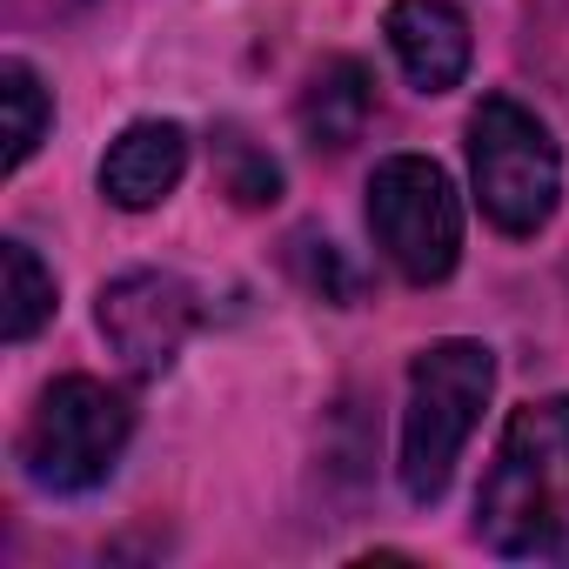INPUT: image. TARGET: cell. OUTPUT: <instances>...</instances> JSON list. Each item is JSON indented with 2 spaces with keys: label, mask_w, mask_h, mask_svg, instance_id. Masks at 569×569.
<instances>
[{
  "label": "cell",
  "mask_w": 569,
  "mask_h": 569,
  "mask_svg": "<svg viewBox=\"0 0 569 569\" xmlns=\"http://www.w3.org/2000/svg\"><path fill=\"white\" fill-rule=\"evenodd\" d=\"M369 234L382 248V261L416 281V289H436V281L456 274L462 261V201L456 181L442 174V161L429 154H389L369 174Z\"/></svg>",
  "instance_id": "5b68a950"
},
{
  "label": "cell",
  "mask_w": 569,
  "mask_h": 569,
  "mask_svg": "<svg viewBox=\"0 0 569 569\" xmlns=\"http://www.w3.org/2000/svg\"><path fill=\"white\" fill-rule=\"evenodd\" d=\"M0 101H8V154H0V168H28V154L41 148V134H48V121H54V101H48V88H41V74L21 61V54H8L0 61Z\"/></svg>",
  "instance_id": "30bf717a"
},
{
  "label": "cell",
  "mask_w": 569,
  "mask_h": 569,
  "mask_svg": "<svg viewBox=\"0 0 569 569\" xmlns=\"http://www.w3.org/2000/svg\"><path fill=\"white\" fill-rule=\"evenodd\" d=\"M289 261H296V274L309 281V289L322 296V302H356L362 296V281H356V268L336 254V241H316V234H296V248H289Z\"/></svg>",
  "instance_id": "4fadbf2b"
},
{
  "label": "cell",
  "mask_w": 569,
  "mask_h": 569,
  "mask_svg": "<svg viewBox=\"0 0 569 569\" xmlns=\"http://www.w3.org/2000/svg\"><path fill=\"white\" fill-rule=\"evenodd\" d=\"M94 322H101L108 349L121 356V369L141 376V382H154L188 349L201 309H194V289H188L181 274H168V268H128V274H114L108 289H101Z\"/></svg>",
  "instance_id": "8992f818"
},
{
  "label": "cell",
  "mask_w": 569,
  "mask_h": 569,
  "mask_svg": "<svg viewBox=\"0 0 569 569\" xmlns=\"http://www.w3.org/2000/svg\"><path fill=\"white\" fill-rule=\"evenodd\" d=\"M369 114H376V81H369V68L349 61V54H329V61L309 74L302 101H296V121H302L309 148H329V154L356 148V141L369 134Z\"/></svg>",
  "instance_id": "9c48e42d"
},
{
  "label": "cell",
  "mask_w": 569,
  "mask_h": 569,
  "mask_svg": "<svg viewBox=\"0 0 569 569\" xmlns=\"http://www.w3.org/2000/svg\"><path fill=\"white\" fill-rule=\"evenodd\" d=\"M489 389H496V349L489 342H469V336H442L429 342L416 362H409V402H402V456H396V476H402V496L409 502H442L482 409H489Z\"/></svg>",
  "instance_id": "7a4b0ae2"
},
{
  "label": "cell",
  "mask_w": 569,
  "mask_h": 569,
  "mask_svg": "<svg viewBox=\"0 0 569 569\" xmlns=\"http://www.w3.org/2000/svg\"><path fill=\"white\" fill-rule=\"evenodd\" d=\"M382 34H389V54L402 61V74L422 94L462 88V74L476 61V34H469V14L456 0H389Z\"/></svg>",
  "instance_id": "52a82bcc"
},
{
  "label": "cell",
  "mask_w": 569,
  "mask_h": 569,
  "mask_svg": "<svg viewBox=\"0 0 569 569\" xmlns=\"http://www.w3.org/2000/svg\"><path fill=\"white\" fill-rule=\"evenodd\" d=\"M188 174V128L181 121H128L101 154V194L128 214L161 208Z\"/></svg>",
  "instance_id": "ba28073f"
},
{
  "label": "cell",
  "mask_w": 569,
  "mask_h": 569,
  "mask_svg": "<svg viewBox=\"0 0 569 569\" xmlns=\"http://www.w3.org/2000/svg\"><path fill=\"white\" fill-rule=\"evenodd\" d=\"M214 174H221V194H228L234 208H274V201H281V168H274V154H261L241 128H221V141H214Z\"/></svg>",
  "instance_id": "7c38bea8"
},
{
  "label": "cell",
  "mask_w": 569,
  "mask_h": 569,
  "mask_svg": "<svg viewBox=\"0 0 569 569\" xmlns=\"http://www.w3.org/2000/svg\"><path fill=\"white\" fill-rule=\"evenodd\" d=\"M476 536L516 562H569V396L522 402L502 422L476 489Z\"/></svg>",
  "instance_id": "6da1fadb"
},
{
  "label": "cell",
  "mask_w": 569,
  "mask_h": 569,
  "mask_svg": "<svg viewBox=\"0 0 569 569\" xmlns=\"http://www.w3.org/2000/svg\"><path fill=\"white\" fill-rule=\"evenodd\" d=\"M469 181L476 208L502 234H536L549 228L562 201V148L556 134L509 94H489L469 114Z\"/></svg>",
  "instance_id": "3957f363"
},
{
  "label": "cell",
  "mask_w": 569,
  "mask_h": 569,
  "mask_svg": "<svg viewBox=\"0 0 569 569\" xmlns=\"http://www.w3.org/2000/svg\"><path fill=\"white\" fill-rule=\"evenodd\" d=\"M128 436H134V409L121 389H108L94 376H61L41 389L28 429H21V469L34 489L81 496L114 476Z\"/></svg>",
  "instance_id": "277c9868"
},
{
  "label": "cell",
  "mask_w": 569,
  "mask_h": 569,
  "mask_svg": "<svg viewBox=\"0 0 569 569\" xmlns=\"http://www.w3.org/2000/svg\"><path fill=\"white\" fill-rule=\"evenodd\" d=\"M0 268H8V342H34L54 322V274L28 241H0Z\"/></svg>",
  "instance_id": "8fae6325"
}]
</instances>
